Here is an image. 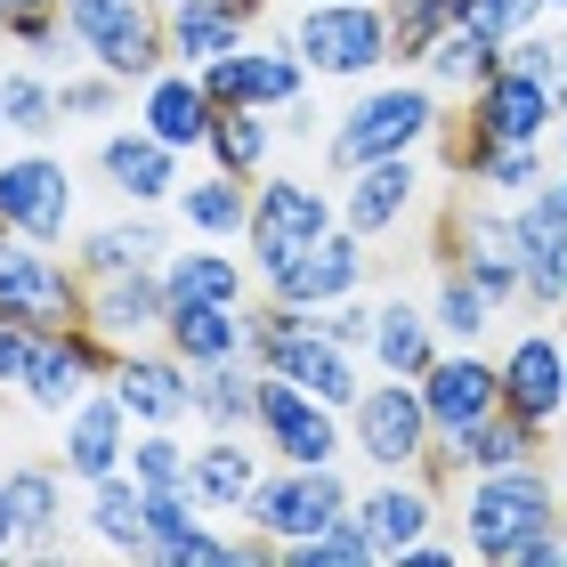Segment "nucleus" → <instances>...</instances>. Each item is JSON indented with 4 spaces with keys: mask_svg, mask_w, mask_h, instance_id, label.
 Returning a JSON list of instances; mask_svg holds the SVG:
<instances>
[{
    "mask_svg": "<svg viewBox=\"0 0 567 567\" xmlns=\"http://www.w3.org/2000/svg\"><path fill=\"white\" fill-rule=\"evenodd\" d=\"M437 138H446V90L422 73H381V82H357V97L332 114L317 154L332 178H349L365 163H390V154H422Z\"/></svg>",
    "mask_w": 567,
    "mask_h": 567,
    "instance_id": "f257e3e1",
    "label": "nucleus"
},
{
    "mask_svg": "<svg viewBox=\"0 0 567 567\" xmlns=\"http://www.w3.org/2000/svg\"><path fill=\"white\" fill-rule=\"evenodd\" d=\"M462 551L486 559V567H511L519 559V544H535V535H551L567 519V486L544 454L535 462H511V471H478L462 478Z\"/></svg>",
    "mask_w": 567,
    "mask_h": 567,
    "instance_id": "f03ea898",
    "label": "nucleus"
},
{
    "mask_svg": "<svg viewBox=\"0 0 567 567\" xmlns=\"http://www.w3.org/2000/svg\"><path fill=\"white\" fill-rule=\"evenodd\" d=\"M284 33L317 82H381L398 65V33L381 0H300Z\"/></svg>",
    "mask_w": 567,
    "mask_h": 567,
    "instance_id": "7ed1b4c3",
    "label": "nucleus"
},
{
    "mask_svg": "<svg viewBox=\"0 0 567 567\" xmlns=\"http://www.w3.org/2000/svg\"><path fill=\"white\" fill-rule=\"evenodd\" d=\"M341 227V195H324L317 178H300V171H260L251 178V227H244V260H251V276H276L292 251H308L317 236H332Z\"/></svg>",
    "mask_w": 567,
    "mask_h": 567,
    "instance_id": "20e7f679",
    "label": "nucleus"
},
{
    "mask_svg": "<svg viewBox=\"0 0 567 567\" xmlns=\"http://www.w3.org/2000/svg\"><path fill=\"white\" fill-rule=\"evenodd\" d=\"M0 317L24 332H58V324H90V276L65 260L58 244L9 236L0 227Z\"/></svg>",
    "mask_w": 567,
    "mask_h": 567,
    "instance_id": "39448f33",
    "label": "nucleus"
},
{
    "mask_svg": "<svg viewBox=\"0 0 567 567\" xmlns=\"http://www.w3.org/2000/svg\"><path fill=\"white\" fill-rule=\"evenodd\" d=\"M349 511H357V486L341 478V462H268L236 519L260 527L268 544H300V535H324Z\"/></svg>",
    "mask_w": 567,
    "mask_h": 567,
    "instance_id": "423d86ee",
    "label": "nucleus"
},
{
    "mask_svg": "<svg viewBox=\"0 0 567 567\" xmlns=\"http://www.w3.org/2000/svg\"><path fill=\"white\" fill-rule=\"evenodd\" d=\"M65 24H73L82 65H106L114 82H131V90H146L154 73L171 65L163 9H154V0H65Z\"/></svg>",
    "mask_w": 567,
    "mask_h": 567,
    "instance_id": "0eeeda50",
    "label": "nucleus"
},
{
    "mask_svg": "<svg viewBox=\"0 0 567 567\" xmlns=\"http://www.w3.org/2000/svg\"><path fill=\"white\" fill-rule=\"evenodd\" d=\"M430 446H437V422L422 405V381L381 373V381L357 390V405H349V454H365L373 471H422Z\"/></svg>",
    "mask_w": 567,
    "mask_h": 567,
    "instance_id": "6e6552de",
    "label": "nucleus"
},
{
    "mask_svg": "<svg viewBox=\"0 0 567 567\" xmlns=\"http://www.w3.org/2000/svg\"><path fill=\"white\" fill-rule=\"evenodd\" d=\"M437 251H454V260L503 300V317H511V308H527V284H519V212H511L503 195H471V203L454 195Z\"/></svg>",
    "mask_w": 567,
    "mask_h": 567,
    "instance_id": "1a4fd4ad",
    "label": "nucleus"
},
{
    "mask_svg": "<svg viewBox=\"0 0 567 567\" xmlns=\"http://www.w3.org/2000/svg\"><path fill=\"white\" fill-rule=\"evenodd\" d=\"M0 227L33 244H73V163L49 146H17L0 154Z\"/></svg>",
    "mask_w": 567,
    "mask_h": 567,
    "instance_id": "9d476101",
    "label": "nucleus"
},
{
    "mask_svg": "<svg viewBox=\"0 0 567 567\" xmlns=\"http://www.w3.org/2000/svg\"><path fill=\"white\" fill-rule=\"evenodd\" d=\"M203 90H212V106H260V114H284L292 97L317 90V73H308V58L292 49V33H260L244 49H227V58L195 65Z\"/></svg>",
    "mask_w": 567,
    "mask_h": 567,
    "instance_id": "9b49d317",
    "label": "nucleus"
},
{
    "mask_svg": "<svg viewBox=\"0 0 567 567\" xmlns=\"http://www.w3.org/2000/svg\"><path fill=\"white\" fill-rule=\"evenodd\" d=\"M106 365H114V349L97 341L90 324H58V332H33L24 341V373H17V398L33 405V414H73L97 381H106Z\"/></svg>",
    "mask_w": 567,
    "mask_h": 567,
    "instance_id": "f8f14e48",
    "label": "nucleus"
},
{
    "mask_svg": "<svg viewBox=\"0 0 567 567\" xmlns=\"http://www.w3.org/2000/svg\"><path fill=\"white\" fill-rule=\"evenodd\" d=\"M251 437L268 446V462H341L349 454V414L324 405V398H308L300 381H284V373H260Z\"/></svg>",
    "mask_w": 567,
    "mask_h": 567,
    "instance_id": "ddd939ff",
    "label": "nucleus"
},
{
    "mask_svg": "<svg viewBox=\"0 0 567 567\" xmlns=\"http://www.w3.org/2000/svg\"><path fill=\"white\" fill-rule=\"evenodd\" d=\"M503 405L527 430H567V332L559 324H519L503 349Z\"/></svg>",
    "mask_w": 567,
    "mask_h": 567,
    "instance_id": "4468645a",
    "label": "nucleus"
},
{
    "mask_svg": "<svg viewBox=\"0 0 567 567\" xmlns=\"http://www.w3.org/2000/svg\"><path fill=\"white\" fill-rule=\"evenodd\" d=\"M559 131V90L535 82L527 65H495L486 82L471 90V122H462V138H495V146H544Z\"/></svg>",
    "mask_w": 567,
    "mask_h": 567,
    "instance_id": "2eb2a0df",
    "label": "nucleus"
},
{
    "mask_svg": "<svg viewBox=\"0 0 567 567\" xmlns=\"http://www.w3.org/2000/svg\"><path fill=\"white\" fill-rule=\"evenodd\" d=\"M365 276H373V251L357 227H332V236H317L308 251H292L260 292L268 300H292V308H332V300H349V292H365Z\"/></svg>",
    "mask_w": 567,
    "mask_h": 567,
    "instance_id": "dca6fc26",
    "label": "nucleus"
},
{
    "mask_svg": "<svg viewBox=\"0 0 567 567\" xmlns=\"http://www.w3.org/2000/svg\"><path fill=\"white\" fill-rule=\"evenodd\" d=\"M146 495V551L163 567H236V535L212 527V503L195 486H138Z\"/></svg>",
    "mask_w": 567,
    "mask_h": 567,
    "instance_id": "f3484780",
    "label": "nucleus"
},
{
    "mask_svg": "<svg viewBox=\"0 0 567 567\" xmlns=\"http://www.w3.org/2000/svg\"><path fill=\"white\" fill-rule=\"evenodd\" d=\"M422 405H430L437 437H462V430L495 422L503 414V357H486V349H437V365L422 373Z\"/></svg>",
    "mask_w": 567,
    "mask_h": 567,
    "instance_id": "a211bd4d",
    "label": "nucleus"
},
{
    "mask_svg": "<svg viewBox=\"0 0 567 567\" xmlns=\"http://www.w3.org/2000/svg\"><path fill=\"white\" fill-rule=\"evenodd\" d=\"M106 390L131 405V422H195V365L178 349L163 341H146V349H114V365H106Z\"/></svg>",
    "mask_w": 567,
    "mask_h": 567,
    "instance_id": "6ab92c4d",
    "label": "nucleus"
},
{
    "mask_svg": "<svg viewBox=\"0 0 567 567\" xmlns=\"http://www.w3.org/2000/svg\"><path fill=\"white\" fill-rule=\"evenodd\" d=\"M422 195H430L422 154H390V163H365V171H349V178H341V227H357L365 244H381V236H398V227L422 212Z\"/></svg>",
    "mask_w": 567,
    "mask_h": 567,
    "instance_id": "aec40b11",
    "label": "nucleus"
},
{
    "mask_svg": "<svg viewBox=\"0 0 567 567\" xmlns=\"http://www.w3.org/2000/svg\"><path fill=\"white\" fill-rule=\"evenodd\" d=\"M131 405H122L106 381L73 405V414H58V462H65V478L73 486H90V478H114L122 462H131Z\"/></svg>",
    "mask_w": 567,
    "mask_h": 567,
    "instance_id": "412c9836",
    "label": "nucleus"
},
{
    "mask_svg": "<svg viewBox=\"0 0 567 567\" xmlns=\"http://www.w3.org/2000/svg\"><path fill=\"white\" fill-rule=\"evenodd\" d=\"M437 519H446V503H437V478H430V471H381L365 495H357V527L373 535L381 559L414 551Z\"/></svg>",
    "mask_w": 567,
    "mask_h": 567,
    "instance_id": "4be33fe9",
    "label": "nucleus"
},
{
    "mask_svg": "<svg viewBox=\"0 0 567 567\" xmlns=\"http://www.w3.org/2000/svg\"><path fill=\"white\" fill-rule=\"evenodd\" d=\"M187 154L178 146H163L146 131V122H131V131H106L97 138V178H106V195H122V203H138V212H163V203L178 195V171Z\"/></svg>",
    "mask_w": 567,
    "mask_h": 567,
    "instance_id": "5701e85b",
    "label": "nucleus"
},
{
    "mask_svg": "<svg viewBox=\"0 0 567 567\" xmlns=\"http://www.w3.org/2000/svg\"><path fill=\"white\" fill-rule=\"evenodd\" d=\"M163 317H171L163 268L90 276V332H97L106 349H146V341H163Z\"/></svg>",
    "mask_w": 567,
    "mask_h": 567,
    "instance_id": "b1692460",
    "label": "nucleus"
},
{
    "mask_svg": "<svg viewBox=\"0 0 567 567\" xmlns=\"http://www.w3.org/2000/svg\"><path fill=\"white\" fill-rule=\"evenodd\" d=\"M511 212H519V284H527V308H535V317H559V308H567V219L551 203V178L527 203H511Z\"/></svg>",
    "mask_w": 567,
    "mask_h": 567,
    "instance_id": "393cba45",
    "label": "nucleus"
},
{
    "mask_svg": "<svg viewBox=\"0 0 567 567\" xmlns=\"http://www.w3.org/2000/svg\"><path fill=\"white\" fill-rule=\"evenodd\" d=\"M9 503H17V551H33V559H49V551H65V462L49 454V462H9Z\"/></svg>",
    "mask_w": 567,
    "mask_h": 567,
    "instance_id": "a878e982",
    "label": "nucleus"
},
{
    "mask_svg": "<svg viewBox=\"0 0 567 567\" xmlns=\"http://www.w3.org/2000/svg\"><path fill=\"white\" fill-rule=\"evenodd\" d=\"M212 90H203V73L195 65H163L154 82L138 90V122L163 146H178V154H203V138H212Z\"/></svg>",
    "mask_w": 567,
    "mask_h": 567,
    "instance_id": "bb28decb",
    "label": "nucleus"
},
{
    "mask_svg": "<svg viewBox=\"0 0 567 567\" xmlns=\"http://www.w3.org/2000/svg\"><path fill=\"white\" fill-rule=\"evenodd\" d=\"M163 260H171V227L154 212H138V203L122 219L73 236V268H82V276H131V268H163Z\"/></svg>",
    "mask_w": 567,
    "mask_h": 567,
    "instance_id": "cd10ccee",
    "label": "nucleus"
},
{
    "mask_svg": "<svg viewBox=\"0 0 567 567\" xmlns=\"http://www.w3.org/2000/svg\"><path fill=\"white\" fill-rule=\"evenodd\" d=\"M437 349H446V332H437V317H430V300H405V292H390V300H373V365L381 373H398V381H422L430 365H437Z\"/></svg>",
    "mask_w": 567,
    "mask_h": 567,
    "instance_id": "c85d7f7f",
    "label": "nucleus"
},
{
    "mask_svg": "<svg viewBox=\"0 0 567 567\" xmlns=\"http://www.w3.org/2000/svg\"><path fill=\"white\" fill-rule=\"evenodd\" d=\"M171 212H178V227H187V236H212V244H244V227H251V178L219 171V163H203L195 178H178Z\"/></svg>",
    "mask_w": 567,
    "mask_h": 567,
    "instance_id": "c756f323",
    "label": "nucleus"
},
{
    "mask_svg": "<svg viewBox=\"0 0 567 567\" xmlns=\"http://www.w3.org/2000/svg\"><path fill=\"white\" fill-rule=\"evenodd\" d=\"M163 349H178L187 365H219V357H251V308L227 300H171Z\"/></svg>",
    "mask_w": 567,
    "mask_h": 567,
    "instance_id": "7c9ffc66",
    "label": "nucleus"
},
{
    "mask_svg": "<svg viewBox=\"0 0 567 567\" xmlns=\"http://www.w3.org/2000/svg\"><path fill=\"white\" fill-rule=\"evenodd\" d=\"M430 317L446 332V349H478L486 332L503 324V300L486 292V284L454 260V251H437V284H430Z\"/></svg>",
    "mask_w": 567,
    "mask_h": 567,
    "instance_id": "2f4dec72",
    "label": "nucleus"
},
{
    "mask_svg": "<svg viewBox=\"0 0 567 567\" xmlns=\"http://www.w3.org/2000/svg\"><path fill=\"white\" fill-rule=\"evenodd\" d=\"M260 471H268V462H260V446H251L244 430H203V437H195V478H187V486H195L212 511H244L251 486H260Z\"/></svg>",
    "mask_w": 567,
    "mask_h": 567,
    "instance_id": "473e14b6",
    "label": "nucleus"
},
{
    "mask_svg": "<svg viewBox=\"0 0 567 567\" xmlns=\"http://www.w3.org/2000/svg\"><path fill=\"white\" fill-rule=\"evenodd\" d=\"M251 260H236V251H219L212 236H195L187 251L171 244V260H163V292L171 300H227V308H244V292H251Z\"/></svg>",
    "mask_w": 567,
    "mask_h": 567,
    "instance_id": "72a5a7b5",
    "label": "nucleus"
},
{
    "mask_svg": "<svg viewBox=\"0 0 567 567\" xmlns=\"http://www.w3.org/2000/svg\"><path fill=\"white\" fill-rule=\"evenodd\" d=\"M454 178L478 195H503V203H527L544 187V146H495V138H454Z\"/></svg>",
    "mask_w": 567,
    "mask_h": 567,
    "instance_id": "f704fd0d",
    "label": "nucleus"
},
{
    "mask_svg": "<svg viewBox=\"0 0 567 567\" xmlns=\"http://www.w3.org/2000/svg\"><path fill=\"white\" fill-rule=\"evenodd\" d=\"M82 527H90L114 559H154V551H146V495H138L131 471L82 486Z\"/></svg>",
    "mask_w": 567,
    "mask_h": 567,
    "instance_id": "c9c22d12",
    "label": "nucleus"
},
{
    "mask_svg": "<svg viewBox=\"0 0 567 567\" xmlns=\"http://www.w3.org/2000/svg\"><path fill=\"white\" fill-rule=\"evenodd\" d=\"M0 114H9V138H24V146H49V138L65 131L58 73H49V65H9V73H0Z\"/></svg>",
    "mask_w": 567,
    "mask_h": 567,
    "instance_id": "e433bc0d",
    "label": "nucleus"
},
{
    "mask_svg": "<svg viewBox=\"0 0 567 567\" xmlns=\"http://www.w3.org/2000/svg\"><path fill=\"white\" fill-rule=\"evenodd\" d=\"M251 414H260V365L251 357L195 365V422L203 430H251Z\"/></svg>",
    "mask_w": 567,
    "mask_h": 567,
    "instance_id": "4c0bfd02",
    "label": "nucleus"
},
{
    "mask_svg": "<svg viewBox=\"0 0 567 567\" xmlns=\"http://www.w3.org/2000/svg\"><path fill=\"white\" fill-rule=\"evenodd\" d=\"M203 163L236 171V178H260L276 163V114L260 106H219L212 114V138H203Z\"/></svg>",
    "mask_w": 567,
    "mask_h": 567,
    "instance_id": "58836bf2",
    "label": "nucleus"
},
{
    "mask_svg": "<svg viewBox=\"0 0 567 567\" xmlns=\"http://www.w3.org/2000/svg\"><path fill=\"white\" fill-rule=\"evenodd\" d=\"M495 65H503V41H486L478 24H446V33L430 41V58H422L414 73H422V82H437L446 97H471Z\"/></svg>",
    "mask_w": 567,
    "mask_h": 567,
    "instance_id": "ea45409f",
    "label": "nucleus"
},
{
    "mask_svg": "<svg viewBox=\"0 0 567 567\" xmlns=\"http://www.w3.org/2000/svg\"><path fill=\"white\" fill-rule=\"evenodd\" d=\"M138 486H187L195 478V437H178V422H146L131 430V462H122Z\"/></svg>",
    "mask_w": 567,
    "mask_h": 567,
    "instance_id": "a19ab883",
    "label": "nucleus"
},
{
    "mask_svg": "<svg viewBox=\"0 0 567 567\" xmlns=\"http://www.w3.org/2000/svg\"><path fill=\"white\" fill-rule=\"evenodd\" d=\"M276 559H284V567H381L373 535L357 527V511H349V519H332L324 535H300V544H276Z\"/></svg>",
    "mask_w": 567,
    "mask_h": 567,
    "instance_id": "79ce46f5",
    "label": "nucleus"
},
{
    "mask_svg": "<svg viewBox=\"0 0 567 567\" xmlns=\"http://www.w3.org/2000/svg\"><path fill=\"white\" fill-rule=\"evenodd\" d=\"M381 9H390V33H398V65H422L430 41L446 33V24H462L471 0H381Z\"/></svg>",
    "mask_w": 567,
    "mask_h": 567,
    "instance_id": "37998d69",
    "label": "nucleus"
},
{
    "mask_svg": "<svg viewBox=\"0 0 567 567\" xmlns=\"http://www.w3.org/2000/svg\"><path fill=\"white\" fill-rule=\"evenodd\" d=\"M17 49V58H33V65H58V58H73V24H65V9H24V17H9V33H0Z\"/></svg>",
    "mask_w": 567,
    "mask_h": 567,
    "instance_id": "c03bdc74",
    "label": "nucleus"
},
{
    "mask_svg": "<svg viewBox=\"0 0 567 567\" xmlns=\"http://www.w3.org/2000/svg\"><path fill=\"white\" fill-rule=\"evenodd\" d=\"M58 97H65V122H106L122 97H131V82H114L106 65H82V73L58 82Z\"/></svg>",
    "mask_w": 567,
    "mask_h": 567,
    "instance_id": "a18cd8bd",
    "label": "nucleus"
},
{
    "mask_svg": "<svg viewBox=\"0 0 567 567\" xmlns=\"http://www.w3.org/2000/svg\"><path fill=\"white\" fill-rule=\"evenodd\" d=\"M551 17V0H471V9H462V24H478L486 41H519V33H535V24Z\"/></svg>",
    "mask_w": 567,
    "mask_h": 567,
    "instance_id": "49530a36",
    "label": "nucleus"
},
{
    "mask_svg": "<svg viewBox=\"0 0 567 567\" xmlns=\"http://www.w3.org/2000/svg\"><path fill=\"white\" fill-rule=\"evenodd\" d=\"M317 324L332 332V341H349V349H373V300H365V292H349V300L317 308Z\"/></svg>",
    "mask_w": 567,
    "mask_h": 567,
    "instance_id": "de8ad7c7",
    "label": "nucleus"
},
{
    "mask_svg": "<svg viewBox=\"0 0 567 567\" xmlns=\"http://www.w3.org/2000/svg\"><path fill=\"white\" fill-rule=\"evenodd\" d=\"M503 58H511V65H527L535 82H551V90H559V41L544 33V24H535V33H519V41L503 49Z\"/></svg>",
    "mask_w": 567,
    "mask_h": 567,
    "instance_id": "09e8293b",
    "label": "nucleus"
},
{
    "mask_svg": "<svg viewBox=\"0 0 567 567\" xmlns=\"http://www.w3.org/2000/svg\"><path fill=\"white\" fill-rule=\"evenodd\" d=\"M462 559H471V551H462V535H437V527H430L422 544H414V551H398L390 567H462Z\"/></svg>",
    "mask_w": 567,
    "mask_h": 567,
    "instance_id": "8fccbe9b",
    "label": "nucleus"
},
{
    "mask_svg": "<svg viewBox=\"0 0 567 567\" xmlns=\"http://www.w3.org/2000/svg\"><path fill=\"white\" fill-rule=\"evenodd\" d=\"M24 341H33V332L0 317V390H17V373H24Z\"/></svg>",
    "mask_w": 567,
    "mask_h": 567,
    "instance_id": "3c124183",
    "label": "nucleus"
},
{
    "mask_svg": "<svg viewBox=\"0 0 567 567\" xmlns=\"http://www.w3.org/2000/svg\"><path fill=\"white\" fill-rule=\"evenodd\" d=\"M17 551V503H9V478H0V559Z\"/></svg>",
    "mask_w": 567,
    "mask_h": 567,
    "instance_id": "603ef678",
    "label": "nucleus"
},
{
    "mask_svg": "<svg viewBox=\"0 0 567 567\" xmlns=\"http://www.w3.org/2000/svg\"><path fill=\"white\" fill-rule=\"evenodd\" d=\"M9 17H24V9H65V0H0Z\"/></svg>",
    "mask_w": 567,
    "mask_h": 567,
    "instance_id": "864d4df0",
    "label": "nucleus"
},
{
    "mask_svg": "<svg viewBox=\"0 0 567 567\" xmlns=\"http://www.w3.org/2000/svg\"><path fill=\"white\" fill-rule=\"evenodd\" d=\"M551 203H559V219H567V163L551 171Z\"/></svg>",
    "mask_w": 567,
    "mask_h": 567,
    "instance_id": "5fc2aeb1",
    "label": "nucleus"
},
{
    "mask_svg": "<svg viewBox=\"0 0 567 567\" xmlns=\"http://www.w3.org/2000/svg\"><path fill=\"white\" fill-rule=\"evenodd\" d=\"M551 146H559V163H567V97H559V131H551Z\"/></svg>",
    "mask_w": 567,
    "mask_h": 567,
    "instance_id": "6e6d98bb",
    "label": "nucleus"
},
{
    "mask_svg": "<svg viewBox=\"0 0 567 567\" xmlns=\"http://www.w3.org/2000/svg\"><path fill=\"white\" fill-rule=\"evenodd\" d=\"M559 97H567V33H559Z\"/></svg>",
    "mask_w": 567,
    "mask_h": 567,
    "instance_id": "4d7b16f0",
    "label": "nucleus"
},
{
    "mask_svg": "<svg viewBox=\"0 0 567 567\" xmlns=\"http://www.w3.org/2000/svg\"><path fill=\"white\" fill-rule=\"evenodd\" d=\"M551 17H567V0H551Z\"/></svg>",
    "mask_w": 567,
    "mask_h": 567,
    "instance_id": "13d9d810",
    "label": "nucleus"
},
{
    "mask_svg": "<svg viewBox=\"0 0 567 567\" xmlns=\"http://www.w3.org/2000/svg\"><path fill=\"white\" fill-rule=\"evenodd\" d=\"M0 138H9V114H0Z\"/></svg>",
    "mask_w": 567,
    "mask_h": 567,
    "instance_id": "bf43d9fd",
    "label": "nucleus"
},
{
    "mask_svg": "<svg viewBox=\"0 0 567 567\" xmlns=\"http://www.w3.org/2000/svg\"><path fill=\"white\" fill-rule=\"evenodd\" d=\"M0 33H9V9H0Z\"/></svg>",
    "mask_w": 567,
    "mask_h": 567,
    "instance_id": "052dcab7",
    "label": "nucleus"
},
{
    "mask_svg": "<svg viewBox=\"0 0 567 567\" xmlns=\"http://www.w3.org/2000/svg\"><path fill=\"white\" fill-rule=\"evenodd\" d=\"M154 9H171V0H154Z\"/></svg>",
    "mask_w": 567,
    "mask_h": 567,
    "instance_id": "680f3d73",
    "label": "nucleus"
},
{
    "mask_svg": "<svg viewBox=\"0 0 567 567\" xmlns=\"http://www.w3.org/2000/svg\"><path fill=\"white\" fill-rule=\"evenodd\" d=\"M292 9H300V0H292Z\"/></svg>",
    "mask_w": 567,
    "mask_h": 567,
    "instance_id": "e2e57ef3",
    "label": "nucleus"
},
{
    "mask_svg": "<svg viewBox=\"0 0 567 567\" xmlns=\"http://www.w3.org/2000/svg\"><path fill=\"white\" fill-rule=\"evenodd\" d=\"M559 527H567V519H559Z\"/></svg>",
    "mask_w": 567,
    "mask_h": 567,
    "instance_id": "0e129e2a",
    "label": "nucleus"
},
{
    "mask_svg": "<svg viewBox=\"0 0 567 567\" xmlns=\"http://www.w3.org/2000/svg\"><path fill=\"white\" fill-rule=\"evenodd\" d=\"M559 332H567V324H559Z\"/></svg>",
    "mask_w": 567,
    "mask_h": 567,
    "instance_id": "69168bd1",
    "label": "nucleus"
}]
</instances>
